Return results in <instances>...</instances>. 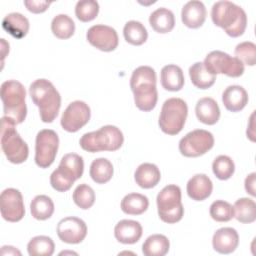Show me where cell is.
<instances>
[{
	"label": "cell",
	"instance_id": "cell-1",
	"mask_svg": "<svg viewBox=\"0 0 256 256\" xmlns=\"http://www.w3.org/2000/svg\"><path fill=\"white\" fill-rule=\"evenodd\" d=\"M156 72L150 66H139L130 78V88L134 94L136 107L144 112L155 108L158 100Z\"/></svg>",
	"mask_w": 256,
	"mask_h": 256
},
{
	"label": "cell",
	"instance_id": "cell-2",
	"mask_svg": "<svg viewBox=\"0 0 256 256\" xmlns=\"http://www.w3.org/2000/svg\"><path fill=\"white\" fill-rule=\"evenodd\" d=\"M211 19L216 26L234 38L243 35L247 26V16L243 8L227 0L217 1L213 4Z\"/></svg>",
	"mask_w": 256,
	"mask_h": 256
},
{
	"label": "cell",
	"instance_id": "cell-3",
	"mask_svg": "<svg viewBox=\"0 0 256 256\" xmlns=\"http://www.w3.org/2000/svg\"><path fill=\"white\" fill-rule=\"evenodd\" d=\"M29 94L33 103L39 108L42 122H53L61 107V96L54 85L47 79H37L31 83Z\"/></svg>",
	"mask_w": 256,
	"mask_h": 256
},
{
	"label": "cell",
	"instance_id": "cell-4",
	"mask_svg": "<svg viewBox=\"0 0 256 256\" xmlns=\"http://www.w3.org/2000/svg\"><path fill=\"white\" fill-rule=\"evenodd\" d=\"M123 142V133L113 125H105L96 131L85 133L79 140L80 147L91 153L116 151L122 146Z\"/></svg>",
	"mask_w": 256,
	"mask_h": 256
},
{
	"label": "cell",
	"instance_id": "cell-5",
	"mask_svg": "<svg viewBox=\"0 0 256 256\" xmlns=\"http://www.w3.org/2000/svg\"><path fill=\"white\" fill-rule=\"evenodd\" d=\"M0 96L4 116L11 118L16 124L22 123L27 115L24 86L17 80H7L1 84Z\"/></svg>",
	"mask_w": 256,
	"mask_h": 256
},
{
	"label": "cell",
	"instance_id": "cell-6",
	"mask_svg": "<svg viewBox=\"0 0 256 256\" xmlns=\"http://www.w3.org/2000/svg\"><path fill=\"white\" fill-rule=\"evenodd\" d=\"M1 148L9 162L20 164L27 160L29 148L16 130V123L9 117L1 118Z\"/></svg>",
	"mask_w": 256,
	"mask_h": 256
},
{
	"label": "cell",
	"instance_id": "cell-7",
	"mask_svg": "<svg viewBox=\"0 0 256 256\" xmlns=\"http://www.w3.org/2000/svg\"><path fill=\"white\" fill-rule=\"evenodd\" d=\"M188 115L186 102L181 98L167 99L161 108L159 116V127L165 134L177 135L184 127Z\"/></svg>",
	"mask_w": 256,
	"mask_h": 256
},
{
	"label": "cell",
	"instance_id": "cell-8",
	"mask_svg": "<svg viewBox=\"0 0 256 256\" xmlns=\"http://www.w3.org/2000/svg\"><path fill=\"white\" fill-rule=\"evenodd\" d=\"M157 210L160 219L168 224L179 222L184 215V207L181 202V189L171 184L165 186L157 195Z\"/></svg>",
	"mask_w": 256,
	"mask_h": 256
},
{
	"label": "cell",
	"instance_id": "cell-9",
	"mask_svg": "<svg viewBox=\"0 0 256 256\" xmlns=\"http://www.w3.org/2000/svg\"><path fill=\"white\" fill-rule=\"evenodd\" d=\"M203 64L214 75L225 74L228 77L237 78L244 73V64L238 58L219 50L207 54Z\"/></svg>",
	"mask_w": 256,
	"mask_h": 256
},
{
	"label": "cell",
	"instance_id": "cell-10",
	"mask_svg": "<svg viewBox=\"0 0 256 256\" xmlns=\"http://www.w3.org/2000/svg\"><path fill=\"white\" fill-rule=\"evenodd\" d=\"M59 147L57 133L43 129L37 133L35 140V163L40 168H48L55 160Z\"/></svg>",
	"mask_w": 256,
	"mask_h": 256
},
{
	"label": "cell",
	"instance_id": "cell-11",
	"mask_svg": "<svg viewBox=\"0 0 256 256\" xmlns=\"http://www.w3.org/2000/svg\"><path fill=\"white\" fill-rule=\"evenodd\" d=\"M214 146V137L211 132L196 129L187 133L179 141V151L185 157H199Z\"/></svg>",
	"mask_w": 256,
	"mask_h": 256
},
{
	"label": "cell",
	"instance_id": "cell-12",
	"mask_svg": "<svg viewBox=\"0 0 256 256\" xmlns=\"http://www.w3.org/2000/svg\"><path fill=\"white\" fill-rule=\"evenodd\" d=\"M91 116L90 107L83 101L76 100L71 102L64 110L60 123L67 132H77L85 126Z\"/></svg>",
	"mask_w": 256,
	"mask_h": 256
},
{
	"label": "cell",
	"instance_id": "cell-13",
	"mask_svg": "<svg viewBox=\"0 0 256 256\" xmlns=\"http://www.w3.org/2000/svg\"><path fill=\"white\" fill-rule=\"evenodd\" d=\"M1 216L8 222H18L25 214L23 196L15 188H7L0 195Z\"/></svg>",
	"mask_w": 256,
	"mask_h": 256
},
{
	"label": "cell",
	"instance_id": "cell-14",
	"mask_svg": "<svg viewBox=\"0 0 256 256\" xmlns=\"http://www.w3.org/2000/svg\"><path fill=\"white\" fill-rule=\"evenodd\" d=\"M86 38L92 46L104 52L115 50L119 43L116 30L103 24L91 26L87 31Z\"/></svg>",
	"mask_w": 256,
	"mask_h": 256
},
{
	"label": "cell",
	"instance_id": "cell-15",
	"mask_svg": "<svg viewBox=\"0 0 256 256\" xmlns=\"http://www.w3.org/2000/svg\"><path fill=\"white\" fill-rule=\"evenodd\" d=\"M57 235L60 240L65 243L78 244L85 239L87 226L85 222L78 217H65L57 224Z\"/></svg>",
	"mask_w": 256,
	"mask_h": 256
},
{
	"label": "cell",
	"instance_id": "cell-16",
	"mask_svg": "<svg viewBox=\"0 0 256 256\" xmlns=\"http://www.w3.org/2000/svg\"><path fill=\"white\" fill-rule=\"evenodd\" d=\"M239 244V235L234 228L223 227L218 229L212 238V245L220 254H230L236 250Z\"/></svg>",
	"mask_w": 256,
	"mask_h": 256
},
{
	"label": "cell",
	"instance_id": "cell-17",
	"mask_svg": "<svg viewBox=\"0 0 256 256\" xmlns=\"http://www.w3.org/2000/svg\"><path fill=\"white\" fill-rule=\"evenodd\" d=\"M206 7L203 2L198 0L187 2L181 11V19L183 24L192 29L201 27L206 20Z\"/></svg>",
	"mask_w": 256,
	"mask_h": 256
},
{
	"label": "cell",
	"instance_id": "cell-18",
	"mask_svg": "<svg viewBox=\"0 0 256 256\" xmlns=\"http://www.w3.org/2000/svg\"><path fill=\"white\" fill-rule=\"evenodd\" d=\"M143 233L141 224L135 220L123 219L114 228V236L122 244H134L139 241Z\"/></svg>",
	"mask_w": 256,
	"mask_h": 256
},
{
	"label": "cell",
	"instance_id": "cell-19",
	"mask_svg": "<svg viewBox=\"0 0 256 256\" xmlns=\"http://www.w3.org/2000/svg\"><path fill=\"white\" fill-rule=\"evenodd\" d=\"M187 194L195 201H203L207 199L213 190L211 179L205 174H196L187 183Z\"/></svg>",
	"mask_w": 256,
	"mask_h": 256
},
{
	"label": "cell",
	"instance_id": "cell-20",
	"mask_svg": "<svg viewBox=\"0 0 256 256\" xmlns=\"http://www.w3.org/2000/svg\"><path fill=\"white\" fill-rule=\"evenodd\" d=\"M222 102L228 111L239 112L247 105L248 94L242 86L231 85L224 90Z\"/></svg>",
	"mask_w": 256,
	"mask_h": 256
},
{
	"label": "cell",
	"instance_id": "cell-21",
	"mask_svg": "<svg viewBox=\"0 0 256 256\" xmlns=\"http://www.w3.org/2000/svg\"><path fill=\"white\" fill-rule=\"evenodd\" d=\"M195 113L198 120L206 125H214L220 118V108L211 97H204L197 101Z\"/></svg>",
	"mask_w": 256,
	"mask_h": 256
},
{
	"label": "cell",
	"instance_id": "cell-22",
	"mask_svg": "<svg viewBox=\"0 0 256 256\" xmlns=\"http://www.w3.org/2000/svg\"><path fill=\"white\" fill-rule=\"evenodd\" d=\"M160 80L162 87L165 90L172 92L181 90L185 82L182 69L174 64H169L162 68L160 73Z\"/></svg>",
	"mask_w": 256,
	"mask_h": 256
},
{
	"label": "cell",
	"instance_id": "cell-23",
	"mask_svg": "<svg viewBox=\"0 0 256 256\" xmlns=\"http://www.w3.org/2000/svg\"><path fill=\"white\" fill-rule=\"evenodd\" d=\"M3 29L17 39L25 37L29 31V20L18 12L6 15L2 20Z\"/></svg>",
	"mask_w": 256,
	"mask_h": 256
},
{
	"label": "cell",
	"instance_id": "cell-24",
	"mask_svg": "<svg viewBox=\"0 0 256 256\" xmlns=\"http://www.w3.org/2000/svg\"><path fill=\"white\" fill-rule=\"evenodd\" d=\"M134 179L141 188L150 189L159 183L161 179V173L155 164L142 163L136 169Z\"/></svg>",
	"mask_w": 256,
	"mask_h": 256
},
{
	"label": "cell",
	"instance_id": "cell-25",
	"mask_svg": "<svg viewBox=\"0 0 256 256\" xmlns=\"http://www.w3.org/2000/svg\"><path fill=\"white\" fill-rule=\"evenodd\" d=\"M149 24L157 33L165 34L174 28L175 17L171 10L165 7H160L150 14Z\"/></svg>",
	"mask_w": 256,
	"mask_h": 256
},
{
	"label": "cell",
	"instance_id": "cell-26",
	"mask_svg": "<svg viewBox=\"0 0 256 256\" xmlns=\"http://www.w3.org/2000/svg\"><path fill=\"white\" fill-rule=\"evenodd\" d=\"M58 168L66 176L76 181L83 175L84 161L80 155L76 153H68L62 157Z\"/></svg>",
	"mask_w": 256,
	"mask_h": 256
},
{
	"label": "cell",
	"instance_id": "cell-27",
	"mask_svg": "<svg viewBox=\"0 0 256 256\" xmlns=\"http://www.w3.org/2000/svg\"><path fill=\"white\" fill-rule=\"evenodd\" d=\"M189 76L192 84L199 89L210 88L216 80V75L210 73L203 62H196L189 68Z\"/></svg>",
	"mask_w": 256,
	"mask_h": 256
},
{
	"label": "cell",
	"instance_id": "cell-28",
	"mask_svg": "<svg viewBox=\"0 0 256 256\" xmlns=\"http://www.w3.org/2000/svg\"><path fill=\"white\" fill-rule=\"evenodd\" d=\"M149 206V200L140 193L127 194L121 201V210L128 215H141Z\"/></svg>",
	"mask_w": 256,
	"mask_h": 256
},
{
	"label": "cell",
	"instance_id": "cell-29",
	"mask_svg": "<svg viewBox=\"0 0 256 256\" xmlns=\"http://www.w3.org/2000/svg\"><path fill=\"white\" fill-rule=\"evenodd\" d=\"M170 242L165 235L153 234L149 236L142 245L145 256H164L168 253Z\"/></svg>",
	"mask_w": 256,
	"mask_h": 256
},
{
	"label": "cell",
	"instance_id": "cell-30",
	"mask_svg": "<svg viewBox=\"0 0 256 256\" xmlns=\"http://www.w3.org/2000/svg\"><path fill=\"white\" fill-rule=\"evenodd\" d=\"M113 165L106 158H97L90 165V177L97 184H104L113 176Z\"/></svg>",
	"mask_w": 256,
	"mask_h": 256
},
{
	"label": "cell",
	"instance_id": "cell-31",
	"mask_svg": "<svg viewBox=\"0 0 256 256\" xmlns=\"http://www.w3.org/2000/svg\"><path fill=\"white\" fill-rule=\"evenodd\" d=\"M234 217L240 223H253L256 220V204L250 198H240L233 205Z\"/></svg>",
	"mask_w": 256,
	"mask_h": 256
},
{
	"label": "cell",
	"instance_id": "cell-32",
	"mask_svg": "<svg viewBox=\"0 0 256 256\" xmlns=\"http://www.w3.org/2000/svg\"><path fill=\"white\" fill-rule=\"evenodd\" d=\"M30 211L33 218L46 220L54 213V203L47 195H37L30 203Z\"/></svg>",
	"mask_w": 256,
	"mask_h": 256
},
{
	"label": "cell",
	"instance_id": "cell-33",
	"mask_svg": "<svg viewBox=\"0 0 256 256\" xmlns=\"http://www.w3.org/2000/svg\"><path fill=\"white\" fill-rule=\"evenodd\" d=\"M123 35L129 44L135 46L142 45L148 38V32L145 26L136 20H130L125 24L123 28Z\"/></svg>",
	"mask_w": 256,
	"mask_h": 256
},
{
	"label": "cell",
	"instance_id": "cell-34",
	"mask_svg": "<svg viewBox=\"0 0 256 256\" xmlns=\"http://www.w3.org/2000/svg\"><path fill=\"white\" fill-rule=\"evenodd\" d=\"M54 250L55 244L53 240L44 235L33 237L27 245V251L30 256H51Z\"/></svg>",
	"mask_w": 256,
	"mask_h": 256
},
{
	"label": "cell",
	"instance_id": "cell-35",
	"mask_svg": "<svg viewBox=\"0 0 256 256\" xmlns=\"http://www.w3.org/2000/svg\"><path fill=\"white\" fill-rule=\"evenodd\" d=\"M51 31L59 39H68L75 32V23L68 15L58 14L51 22Z\"/></svg>",
	"mask_w": 256,
	"mask_h": 256
},
{
	"label": "cell",
	"instance_id": "cell-36",
	"mask_svg": "<svg viewBox=\"0 0 256 256\" xmlns=\"http://www.w3.org/2000/svg\"><path fill=\"white\" fill-rule=\"evenodd\" d=\"M212 170L218 179L227 180L234 174L235 165L229 156L219 155L214 159L212 163Z\"/></svg>",
	"mask_w": 256,
	"mask_h": 256
},
{
	"label": "cell",
	"instance_id": "cell-37",
	"mask_svg": "<svg viewBox=\"0 0 256 256\" xmlns=\"http://www.w3.org/2000/svg\"><path fill=\"white\" fill-rule=\"evenodd\" d=\"M73 201L81 209H89L95 202V192L87 184L78 185L73 192Z\"/></svg>",
	"mask_w": 256,
	"mask_h": 256
},
{
	"label": "cell",
	"instance_id": "cell-38",
	"mask_svg": "<svg viewBox=\"0 0 256 256\" xmlns=\"http://www.w3.org/2000/svg\"><path fill=\"white\" fill-rule=\"evenodd\" d=\"M99 13V4L94 0L78 1L75 6V15L82 22L92 21Z\"/></svg>",
	"mask_w": 256,
	"mask_h": 256
},
{
	"label": "cell",
	"instance_id": "cell-39",
	"mask_svg": "<svg viewBox=\"0 0 256 256\" xmlns=\"http://www.w3.org/2000/svg\"><path fill=\"white\" fill-rule=\"evenodd\" d=\"M210 216L217 222H228L234 217L233 206L223 200L214 201L209 210Z\"/></svg>",
	"mask_w": 256,
	"mask_h": 256
},
{
	"label": "cell",
	"instance_id": "cell-40",
	"mask_svg": "<svg viewBox=\"0 0 256 256\" xmlns=\"http://www.w3.org/2000/svg\"><path fill=\"white\" fill-rule=\"evenodd\" d=\"M235 57L244 65L254 66L256 63V45L253 42L245 41L239 43L235 48Z\"/></svg>",
	"mask_w": 256,
	"mask_h": 256
},
{
	"label": "cell",
	"instance_id": "cell-41",
	"mask_svg": "<svg viewBox=\"0 0 256 256\" xmlns=\"http://www.w3.org/2000/svg\"><path fill=\"white\" fill-rule=\"evenodd\" d=\"M75 181L66 176L59 168L55 169L50 176V184L58 192L68 191Z\"/></svg>",
	"mask_w": 256,
	"mask_h": 256
},
{
	"label": "cell",
	"instance_id": "cell-42",
	"mask_svg": "<svg viewBox=\"0 0 256 256\" xmlns=\"http://www.w3.org/2000/svg\"><path fill=\"white\" fill-rule=\"evenodd\" d=\"M50 1H40V0H25L24 5L28 9V11L39 14L45 12L50 6Z\"/></svg>",
	"mask_w": 256,
	"mask_h": 256
},
{
	"label": "cell",
	"instance_id": "cell-43",
	"mask_svg": "<svg viewBox=\"0 0 256 256\" xmlns=\"http://www.w3.org/2000/svg\"><path fill=\"white\" fill-rule=\"evenodd\" d=\"M255 183H256V173L252 172L245 179V190L247 193H249L253 197L256 196Z\"/></svg>",
	"mask_w": 256,
	"mask_h": 256
},
{
	"label": "cell",
	"instance_id": "cell-44",
	"mask_svg": "<svg viewBox=\"0 0 256 256\" xmlns=\"http://www.w3.org/2000/svg\"><path fill=\"white\" fill-rule=\"evenodd\" d=\"M254 116H255V111L250 116V122H249V128L247 129V137L251 141H255V131H254Z\"/></svg>",
	"mask_w": 256,
	"mask_h": 256
},
{
	"label": "cell",
	"instance_id": "cell-45",
	"mask_svg": "<svg viewBox=\"0 0 256 256\" xmlns=\"http://www.w3.org/2000/svg\"><path fill=\"white\" fill-rule=\"evenodd\" d=\"M1 254L2 255H21V252L18 251L16 248L13 246H3L1 249Z\"/></svg>",
	"mask_w": 256,
	"mask_h": 256
}]
</instances>
